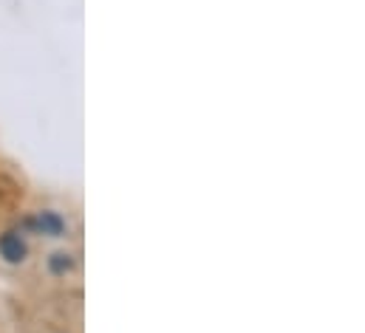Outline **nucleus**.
I'll return each instance as SVG.
<instances>
[{
	"mask_svg": "<svg viewBox=\"0 0 365 333\" xmlns=\"http://www.w3.org/2000/svg\"><path fill=\"white\" fill-rule=\"evenodd\" d=\"M14 229L26 238H46V240H68L71 238V221L54 206H43V209L23 215Z\"/></svg>",
	"mask_w": 365,
	"mask_h": 333,
	"instance_id": "nucleus-1",
	"label": "nucleus"
},
{
	"mask_svg": "<svg viewBox=\"0 0 365 333\" xmlns=\"http://www.w3.org/2000/svg\"><path fill=\"white\" fill-rule=\"evenodd\" d=\"M31 257V243L14 226L0 232V263L6 265H26Z\"/></svg>",
	"mask_w": 365,
	"mask_h": 333,
	"instance_id": "nucleus-2",
	"label": "nucleus"
},
{
	"mask_svg": "<svg viewBox=\"0 0 365 333\" xmlns=\"http://www.w3.org/2000/svg\"><path fill=\"white\" fill-rule=\"evenodd\" d=\"M77 268H80V257H77L74 249L63 246V249L48 251V257H46V271L54 280H68L71 274H77Z\"/></svg>",
	"mask_w": 365,
	"mask_h": 333,
	"instance_id": "nucleus-3",
	"label": "nucleus"
}]
</instances>
